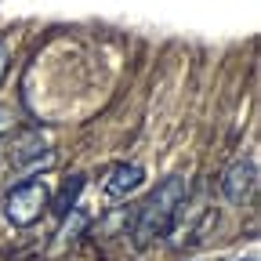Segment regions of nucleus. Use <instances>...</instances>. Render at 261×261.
<instances>
[{"instance_id":"1a4fd4ad","label":"nucleus","mask_w":261,"mask_h":261,"mask_svg":"<svg viewBox=\"0 0 261 261\" xmlns=\"http://www.w3.org/2000/svg\"><path fill=\"white\" fill-rule=\"evenodd\" d=\"M8 127H11V109L0 106V135H8Z\"/></svg>"},{"instance_id":"20e7f679","label":"nucleus","mask_w":261,"mask_h":261,"mask_svg":"<svg viewBox=\"0 0 261 261\" xmlns=\"http://www.w3.org/2000/svg\"><path fill=\"white\" fill-rule=\"evenodd\" d=\"M254 181H257V163H254V160L232 163V167L225 171V178H221L225 200H228V203H243L247 196H250V189H254Z\"/></svg>"},{"instance_id":"f257e3e1","label":"nucleus","mask_w":261,"mask_h":261,"mask_svg":"<svg viewBox=\"0 0 261 261\" xmlns=\"http://www.w3.org/2000/svg\"><path fill=\"white\" fill-rule=\"evenodd\" d=\"M189 200V181L181 174H171L167 181H160L152 189V196L138 207V225H135V243L149 247L160 236L171 232V225L178 218V207Z\"/></svg>"},{"instance_id":"9d476101","label":"nucleus","mask_w":261,"mask_h":261,"mask_svg":"<svg viewBox=\"0 0 261 261\" xmlns=\"http://www.w3.org/2000/svg\"><path fill=\"white\" fill-rule=\"evenodd\" d=\"M240 261H257V257H240Z\"/></svg>"},{"instance_id":"423d86ee","label":"nucleus","mask_w":261,"mask_h":261,"mask_svg":"<svg viewBox=\"0 0 261 261\" xmlns=\"http://www.w3.org/2000/svg\"><path fill=\"white\" fill-rule=\"evenodd\" d=\"M84 185H87V178H84V174H73L69 181L62 185V192H58L55 200H51V207H55L58 214H69V211H76V200H80Z\"/></svg>"},{"instance_id":"6e6552de","label":"nucleus","mask_w":261,"mask_h":261,"mask_svg":"<svg viewBox=\"0 0 261 261\" xmlns=\"http://www.w3.org/2000/svg\"><path fill=\"white\" fill-rule=\"evenodd\" d=\"M8 62H11V47H8V40H0V76H4Z\"/></svg>"},{"instance_id":"39448f33","label":"nucleus","mask_w":261,"mask_h":261,"mask_svg":"<svg viewBox=\"0 0 261 261\" xmlns=\"http://www.w3.org/2000/svg\"><path fill=\"white\" fill-rule=\"evenodd\" d=\"M142 181H145V171L138 167V163H116V167L106 174V196H113V200L130 196Z\"/></svg>"},{"instance_id":"7ed1b4c3","label":"nucleus","mask_w":261,"mask_h":261,"mask_svg":"<svg viewBox=\"0 0 261 261\" xmlns=\"http://www.w3.org/2000/svg\"><path fill=\"white\" fill-rule=\"evenodd\" d=\"M11 163H15L18 171L33 174V171H40V167H51V163H55V152L47 149V142L37 135V130H29V135L11 149Z\"/></svg>"},{"instance_id":"0eeeda50","label":"nucleus","mask_w":261,"mask_h":261,"mask_svg":"<svg viewBox=\"0 0 261 261\" xmlns=\"http://www.w3.org/2000/svg\"><path fill=\"white\" fill-rule=\"evenodd\" d=\"M62 218H65V225H62V232H58V236H65V240H76V232L84 228V221H87V218H84L80 211H69V214H62Z\"/></svg>"},{"instance_id":"f03ea898","label":"nucleus","mask_w":261,"mask_h":261,"mask_svg":"<svg viewBox=\"0 0 261 261\" xmlns=\"http://www.w3.org/2000/svg\"><path fill=\"white\" fill-rule=\"evenodd\" d=\"M51 207V189L44 181H22L8 192L4 200V218L15 225V228H29L44 211Z\"/></svg>"}]
</instances>
